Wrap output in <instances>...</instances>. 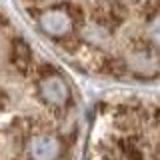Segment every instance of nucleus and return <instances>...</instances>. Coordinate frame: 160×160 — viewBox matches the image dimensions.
Wrapping results in <instances>:
<instances>
[{
	"label": "nucleus",
	"mask_w": 160,
	"mask_h": 160,
	"mask_svg": "<svg viewBox=\"0 0 160 160\" xmlns=\"http://www.w3.org/2000/svg\"><path fill=\"white\" fill-rule=\"evenodd\" d=\"M92 18L106 30H116L126 18V6L120 0H98L92 6Z\"/></svg>",
	"instance_id": "1"
},
{
	"label": "nucleus",
	"mask_w": 160,
	"mask_h": 160,
	"mask_svg": "<svg viewBox=\"0 0 160 160\" xmlns=\"http://www.w3.org/2000/svg\"><path fill=\"white\" fill-rule=\"evenodd\" d=\"M10 62L12 66L18 70L22 76H28L32 72L34 66V58H32V50L22 38L12 40V46H10Z\"/></svg>",
	"instance_id": "2"
},
{
	"label": "nucleus",
	"mask_w": 160,
	"mask_h": 160,
	"mask_svg": "<svg viewBox=\"0 0 160 160\" xmlns=\"http://www.w3.org/2000/svg\"><path fill=\"white\" fill-rule=\"evenodd\" d=\"M64 8L68 10L70 20H72L74 24H82V22H84V12H82V8H80L78 4H74V2H66V4H64Z\"/></svg>",
	"instance_id": "3"
},
{
	"label": "nucleus",
	"mask_w": 160,
	"mask_h": 160,
	"mask_svg": "<svg viewBox=\"0 0 160 160\" xmlns=\"http://www.w3.org/2000/svg\"><path fill=\"white\" fill-rule=\"evenodd\" d=\"M158 4H160V0H146V4H144V14H146L148 20H152L158 14Z\"/></svg>",
	"instance_id": "4"
},
{
	"label": "nucleus",
	"mask_w": 160,
	"mask_h": 160,
	"mask_svg": "<svg viewBox=\"0 0 160 160\" xmlns=\"http://www.w3.org/2000/svg\"><path fill=\"white\" fill-rule=\"evenodd\" d=\"M28 2H44V0H28Z\"/></svg>",
	"instance_id": "5"
}]
</instances>
